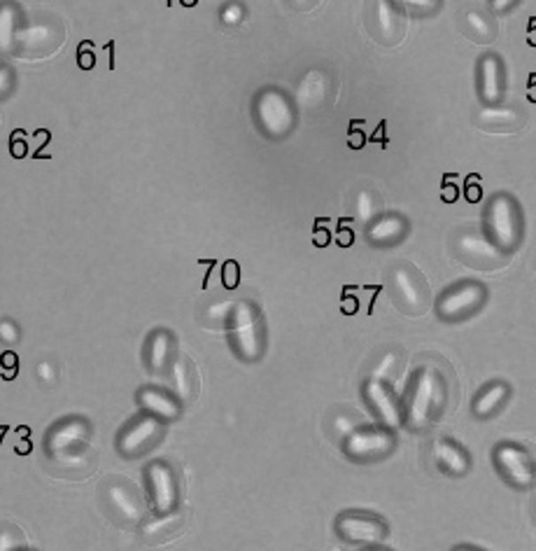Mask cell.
<instances>
[{"label": "cell", "mask_w": 536, "mask_h": 551, "mask_svg": "<svg viewBox=\"0 0 536 551\" xmlns=\"http://www.w3.org/2000/svg\"><path fill=\"white\" fill-rule=\"evenodd\" d=\"M392 295L396 307L403 308L409 315H420L427 308L429 288L420 271H415L410 264H402L392 271Z\"/></svg>", "instance_id": "obj_11"}, {"label": "cell", "mask_w": 536, "mask_h": 551, "mask_svg": "<svg viewBox=\"0 0 536 551\" xmlns=\"http://www.w3.org/2000/svg\"><path fill=\"white\" fill-rule=\"evenodd\" d=\"M476 127L483 131H497V134H513L520 131L527 122L525 113L516 108H504V105H483L473 117Z\"/></svg>", "instance_id": "obj_19"}, {"label": "cell", "mask_w": 536, "mask_h": 551, "mask_svg": "<svg viewBox=\"0 0 536 551\" xmlns=\"http://www.w3.org/2000/svg\"><path fill=\"white\" fill-rule=\"evenodd\" d=\"M479 94L483 105H499L504 97V64L492 51L479 61Z\"/></svg>", "instance_id": "obj_18"}, {"label": "cell", "mask_w": 536, "mask_h": 551, "mask_svg": "<svg viewBox=\"0 0 536 551\" xmlns=\"http://www.w3.org/2000/svg\"><path fill=\"white\" fill-rule=\"evenodd\" d=\"M108 505L117 519L124 524H141L145 519V502L142 495L134 486H128L124 481H115L108 486Z\"/></svg>", "instance_id": "obj_17"}, {"label": "cell", "mask_w": 536, "mask_h": 551, "mask_svg": "<svg viewBox=\"0 0 536 551\" xmlns=\"http://www.w3.org/2000/svg\"><path fill=\"white\" fill-rule=\"evenodd\" d=\"M523 211H520L516 197L506 192L492 194L486 208V234L490 237L492 244L497 245L504 255H511L523 241Z\"/></svg>", "instance_id": "obj_2"}, {"label": "cell", "mask_w": 536, "mask_h": 551, "mask_svg": "<svg viewBox=\"0 0 536 551\" xmlns=\"http://www.w3.org/2000/svg\"><path fill=\"white\" fill-rule=\"evenodd\" d=\"M479 175H469L466 178V201L469 204H479L480 197H483V192H480V185H479Z\"/></svg>", "instance_id": "obj_40"}, {"label": "cell", "mask_w": 536, "mask_h": 551, "mask_svg": "<svg viewBox=\"0 0 536 551\" xmlns=\"http://www.w3.org/2000/svg\"><path fill=\"white\" fill-rule=\"evenodd\" d=\"M494 468L509 486L513 488H532L536 481V461L530 451L516 442H502L492 451Z\"/></svg>", "instance_id": "obj_8"}, {"label": "cell", "mask_w": 536, "mask_h": 551, "mask_svg": "<svg viewBox=\"0 0 536 551\" xmlns=\"http://www.w3.org/2000/svg\"><path fill=\"white\" fill-rule=\"evenodd\" d=\"M520 0H490V10L492 14H506L509 10L517 5Z\"/></svg>", "instance_id": "obj_44"}, {"label": "cell", "mask_w": 536, "mask_h": 551, "mask_svg": "<svg viewBox=\"0 0 536 551\" xmlns=\"http://www.w3.org/2000/svg\"><path fill=\"white\" fill-rule=\"evenodd\" d=\"M359 127H364V122H362V120H352L350 131H348V145H350L352 150H362L366 145V136Z\"/></svg>", "instance_id": "obj_36"}, {"label": "cell", "mask_w": 536, "mask_h": 551, "mask_svg": "<svg viewBox=\"0 0 536 551\" xmlns=\"http://www.w3.org/2000/svg\"><path fill=\"white\" fill-rule=\"evenodd\" d=\"M12 157H17V159L26 157V143L21 138V134L12 136Z\"/></svg>", "instance_id": "obj_47"}, {"label": "cell", "mask_w": 536, "mask_h": 551, "mask_svg": "<svg viewBox=\"0 0 536 551\" xmlns=\"http://www.w3.org/2000/svg\"><path fill=\"white\" fill-rule=\"evenodd\" d=\"M198 0H182V5L185 7H192V5H196Z\"/></svg>", "instance_id": "obj_55"}, {"label": "cell", "mask_w": 536, "mask_h": 551, "mask_svg": "<svg viewBox=\"0 0 536 551\" xmlns=\"http://www.w3.org/2000/svg\"><path fill=\"white\" fill-rule=\"evenodd\" d=\"M238 281H241V267L238 262L229 260V262L224 264V271H222V283L226 290H236L238 288Z\"/></svg>", "instance_id": "obj_35"}, {"label": "cell", "mask_w": 536, "mask_h": 551, "mask_svg": "<svg viewBox=\"0 0 536 551\" xmlns=\"http://www.w3.org/2000/svg\"><path fill=\"white\" fill-rule=\"evenodd\" d=\"M385 127H387V124H385V122L378 124V131H376V134H373V138H371V141L383 143V148H385V145H387V138H385Z\"/></svg>", "instance_id": "obj_49"}, {"label": "cell", "mask_w": 536, "mask_h": 551, "mask_svg": "<svg viewBox=\"0 0 536 551\" xmlns=\"http://www.w3.org/2000/svg\"><path fill=\"white\" fill-rule=\"evenodd\" d=\"M406 237H409V220L403 215H394V213L378 215L376 220H371L366 225V238H369L371 245H378V248H390V245L402 244Z\"/></svg>", "instance_id": "obj_20"}, {"label": "cell", "mask_w": 536, "mask_h": 551, "mask_svg": "<svg viewBox=\"0 0 536 551\" xmlns=\"http://www.w3.org/2000/svg\"><path fill=\"white\" fill-rule=\"evenodd\" d=\"M357 428H359V423L352 416H339L336 421H333V430L339 432L341 439H345L348 435H352V432H355Z\"/></svg>", "instance_id": "obj_39"}, {"label": "cell", "mask_w": 536, "mask_h": 551, "mask_svg": "<svg viewBox=\"0 0 536 551\" xmlns=\"http://www.w3.org/2000/svg\"><path fill=\"white\" fill-rule=\"evenodd\" d=\"M509 398H511V388L504 381H492V384L483 385L479 395L473 398V416L483 418V421L492 418L494 414H499V409L504 407Z\"/></svg>", "instance_id": "obj_25"}, {"label": "cell", "mask_w": 536, "mask_h": 551, "mask_svg": "<svg viewBox=\"0 0 536 551\" xmlns=\"http://www.w3.org/2000/svg\"><path fill=\"white\" fill-rule=\"evenodd\" d=\"M147 481H149V493L157 514H168L178 505V481L172 470L164 461L152 462L147 468Z\"/></svg>", "instance_id": "obj_15"}, {"label": "cell", "mask_w": 536, "mask_h": 551, "mask_svg": "<svg viewBox=\"0 0 536 551\" xmlns=\"http://www.w3.org/2000/svg\"><path fill=\"white\" fill-rule=\"evenodd\" d=\"M357 299L355 297H343V314L345 315H352V314H357Z\"/></svg>", "instance_id": "obj_48"}, {"label": "cell", "mask_w": 536, "mask_h": 551, "mask_svg": "<svg viewBox=\"0 0 536 551\" xmlns=\"http://www.w3.org/2000/svg\"><path fill=\"white\" fill-rule=\"evenodd\" d=\"M231 346L236 355L245 362H257L266 351V325L264 315L252 301H238L234 304L229 318Z\"/></svg>", "instance_id": "obj_3"}, {"label": "cell", "mask_w": 536, "mask_h": 551, "mask_svg": "<svg viewBox=\"0 0 536 551\" xmlns=\"http://www.w3.org/2000/svg\"><path fill=\"white\" fill-rule=\"evenodd\" d=\"M336 532L355 545H378L387 538V524L369 512H343L336 519Z\"/></svg>", "instance_id": "obj_12"}, {"label": "cell", "mask_w": 536, "mask_h": 551, "mask_svg": "<svg viewBox=\"0 0 536 551\" xmlns=\"http://www.w3.org/2000/svg\"><path fill=\"white\" fill-rule=\"evenodd\" d=\"M21 26H24L21 7L14 0H3L0 3V57H14Z\"/></svg>", "instance_id": "obj_22"}, {"label": "cell", "mask_w": 536, "mask_h": 551, "mask_svg": "<svg viewBox=\"0 0 536 551\" xmlns=\"http://www.w3.org/2000/svg\"><path fill=\"white\" fill-rule=\"evenodd\" d=\"M339 244L343 245V248H348V245H352V231H348V229H341V234H339Z\"/></svg>", "instance_id": "obj_52"}, {"label": "cell", "mask_w": 536, "mask_h": 551, "mask_svg": "<svg viewBox=\"0 0 536 551\" xmlns=\"http://www.w3.org/2000/svg\"><path fill=\"white\" fill-rule=\"evenodd\" d=\"M245 17V7L241 3H229V5L222 10V24L226 26H238Z\"/></svg>", "instance_id": "obj_37"}, {"label": "cell", "mask_w": 536, "mask_h": 551, "mask_svg": "<svg viewBox=\"0 0 536 551\" xmlns=\"http://www.w3.org/2000/svg\"><path fill=\"white\" fill-rule=\"evenodd\" d=\"M464 33L480 45H490L492 40H497V24L479 10H469L464 12Z\"/></svg>", "instance_id": "obj_28"}, {"label": "cell", "mask_w": 536, "mask_h": 551, "mask_svg": "<svg viewBox=\"0 0 536 551\" xmlns=\"http://www.w3.org/2000/svg\"><path fill=\"white\" fill-rule=\"evenodd\" d=\"M371 33L378 43L392 47L399 45L406 33L403 14L392 5L390 0H376L373 12H371Z\"/></svg>", "instance_id": "obj_16"}, {"label": "cell", "mask_w": 536, "mask_h": 551, "mask_svg": "<svg viewBox=\"0 0 536 551\" xmlns=\"http://www.w3.org/2000/svg\"><path fill=\"white\" fill-rule=\"evenodd\" d=\"M432 455L436 465L450 477H464L471 470V458L464 446L455 439H436Z\"/></svg>", "instance_id": "obj_21"}, {"label": "cell", "mask_w": 536, "mask_h": 551, "mask_svg": "<svg viewBox=\"0 0 536 551\" xmlns=\"http://www.w3.org/2000/svg\"><path fill=\"white\" fill-rule=\"evenodd\" d=\"M487 288L479 281H462L443 290L436 301V315L446 322H460L486 307Z\"/></svg>", "instance_id": "obj_7"}, {"label": "cell", "mask_w": 536, "mask_h": 551, "mask_svg": "<svg viewBox=\"0 0 536 551\" xmlns=\"http://www.w3.org/2000/svg\"><path fill=\"white\" fill-rule=\"evenodd\" d=\"M364 398L385 428L394 430L403 423V402L396 398V392L392 391L387 381L369 378L364 385Z\"/></svg>", "instance_id": "obj_13"}, {"label": "cell", "mask_w": 536, "mask_h": 551, "mask_svg": "<svg viewBox=\"0 0 536 551\" xmlns=\"http://www.w3.org/2000/svg\"><path fill=\"white\" fill-rule=\"evenodd\" d=\"M453 248L457 260L476 269H494V267H502L506 260L504 252L492 244L486 231L473 229V227H466L455 234Z\"/></svg>", "instance_id": "obj_10"}, {"label": "cell", "mask_w": 536, "mask_h": 551, "mask_svg": "<svg viewBox=\"0 0 536 551\" xmlns=\"http://www.w3.org/2000/svg\"><path fill=\"white\" fill-rule=\"evenodd\" d=\"M383 211V197L376 192V190H369L364 187L362 192L357 194V201H355V213H357V220L362 225H369L371 220H376Z\"/></svg>", "instance_id": "obj_29"}, {"label": "cell", "mask_w": 536, "mask_h": 551, "mask_svg": "<svg viewBox=\"0 0 536 551\" xmlns=\"http://www.w3.org/2000/svg\"><path fill=\"white\" fill-rule=\"evenodd\" d=\"M329 89H332V80L322 71H308L301 77L299 91H296V101L301 108H322L329 98Z\"/></svg>", "instance_id": "obj_23"}, {"label": "cell", "mask_w": 536, "mask_h": 551, "mask_svg": "<svg viewBox=\"0 0 536 551\" xmlns=\"http://www.w3.org/2000/svg\"><path fill=\"white\" fill-rule=\"evenodd\" d=\"M171 384H172V392H175V398H178L180 402H189V400L196 395L198 381H196V372H194L189 358L172 360Z\"/></svg>", "instance_id": "obj_27"}, {"label": "cell", "mask_w": 536, "mask_h": 551, "mask_svg": "<svg viewBox=\"0 0 536 551\" xmlns=\"http://www.w3.org/2000/svg\"><path fill=\"white\" fill-rule=\"evenodd\" d=\"M138 402L149 416L159 418V421H175L180 416V400L172 398L171 392L159 391V388H142L138 392Z\"/></svg>", "instance_id": "obj_24"}, {"label": "cell", "mask_w": 536, "mask_h": 551, "mask_svg": "<svg viewBox=\"0 0 536 551\" xmlns=\"http://www.w3.org/2000/svg\"><path fill=\"white\" fill-rule=\"evenodd\" d=\"M527 101L536 103V73L530 77V84H527Z\"/></svg>", "instance_id": "obj_51"}, {"label": "cell", "mask_w": 536, "mask_h": 551, "mask_svg": "<svg viewBox=\"0 0 536 551\" xmlns=\"http://www.w3.org/2000/svg\"><path fill=\"white\" fill-rule=\"evenodd\" d=\"M252 115H255L257 128L268 141H282L296 127V108L292 98L278 87H266L257 94Z\"/></svg>", "instance_id": "obj_4"}, {"label": "cell", "mask_w": 536, "mask_h": 551, "mask_svg": "<svg viewBox=\"0 0 536 551\" xmlns=\"http://www.w3.org/2000/svg\"><path fill=\"white\" fill-rule=\"evenodd\" d=\"M378 551H380V549H378Z\"/></svg>", "instance_id": "obj_57"}, {"label": "cell", "mask_w": 536, "mask_h": 551, "mask_svg": "<svg viewBox=\"0 0 536 551\" xmlns=\"http://www.w3.org/2000/svg\"><path fill=\"white\" fill-rule=\"evenodd\" d=\"M161 435H164V421L147 414V416L138 418V421H134L124 430L122 437H119V451L128 455V458L142 455L159 442Z\"/></svg>", "instance_id": "obj_14"}, {"label": "cell", "mask_w": 536, "mask_h": 551, "mask_svg": "<svg viewBox=\"0 0 536 551\" xmlns=\"http://www.w3.org/2000/svg\"><path fill=\"white\" fill-rule=\"evenodd\" d=\"M457 197H460V190H457V185H453V182H448L446 180V182L440 185V199L446 201V204H455V201H457Z\"/></svg>", "instance_id": "obj_42"}, {"label": "cell", "mask_w": 536, "mask_h": 551, "mask_svg": "<svg viewBox=\"0 0 536 551\" xmlns=\"http://www.w3.org/2000/svg\"><path fill=\"white\" fill-rule=\"evenodd\" d=\"M313 241H315V245H318V248H325V245L332 241V234H329V229H322V218L318 220V227H315V231H313Z\"/></svg>", "instance_id": "obj_43"}, {"label": "cell", "mask_w": 536, "mask_h": 551, "mask_svg": "<svg viewBox=\"0 0 536 551\" xmlns=\"http://www.w3.org/2000/svg\"><path fill=\"white\" fill-rule=\"evenodd\" d=\"M396 435L392 428L376 425V428H357L343 439V454L357 462H373L394 451Z\"/></svg>", "instance_id": "obj_9"}, {"label": "cell", "mask_w": 536, "mask_h": 551, "mask_svg": "<svg viewBox=\"0 0 536 551\" xmlns=\"http://www.w3.org/2000/svg\"><path fill=\"white\" fill-rule=\"evenodd\" d=\"M527 45L536 47V17L530 21V28H527Z\"/></svg>", "instance_id": "obj_50"}, {"label": "cell", "mask_w": 536, "mask_h": 551, "mask_svg": "<svg viewBox=\"0 0 536 551\" xmlns=\"http://www.w3.org/2000/svg\"><path fill=\"white\" fill-rule=\"evenodd\" d=\"M319 0H289V7L294 12H306V10H313Z\"/></svg>", "instance_id": "obj_45"}, {"label": "cell", "mask_w": 536, "mask_h": 551, "mask_svg": "<svg viewBox=\"0 0 536 551\" xmlns=\"http://www.w3.org/2000/svg\"><path fill=\"white\" fill-rule=\"evenodd\" d=\"M399 360H402V355L396 351L383 353V358L378 360L376 365H373V369H371V378H373V381H390V378L394 376L396 367H399Z\"/></svg>", "instance_id": "obj_32"}, {"label": "cell", "mask_w": 536, "mask_h": 551, "mask_svg": "<svg viewBox=\"0 0 536 551\" xmlns=\"http://www.w3.org/2000/svg\"><path fill=\"white\" fill-rule=\"evenodd\" d=\"M453 551H483V549H479V547H471V545H460V547H455Z\"/></svg>", "instance_id": "obj_53"}, {"label": "cell", "mask_w": 536, "mask_h": 551, "mask_svg": "<svg viewBox=\"0 0 536 551\" xmlns=\"http://www.w3.org/2000/svg\"><path fill=\"white\" fill-rule=\"evenodd\" d=\"M91 428L80 418H71L51 430L47 439V451L51 461L61 468H87L91 465Z\"/></svg>", "instance_id": "obj_5"}, {"label": "cell", "mask_w": 536, "mask_h": 551, "mask_svg": "<svg viewBox=\"0 0 536 551\" xmlns=\"http://www.w3.org/2000/svg\"><path fill=\"white\" fill-rule=\"evenodd\" d=\"M448 402V384L440 369L420 367L410 381V392L403 402V423L413 430H425L440 418Z\"/></svg>", "instance_id": "obj_1"}, {"label": "cell", "mask_w": 536, "mask_h": 551, "mask_svg": "<svg viewBox=\"0 0 536 551\" xmlns=\"http://www.w3.org/2000/svg\"><path fill=\"white\" fill-rule=\"evenodd\" d=\"M19 451H21V454H28V451H31L28 442H21V446H19V444H17V454H19Z\"/></svg>", "instance_id": "obj_54"}, {"label": "cell", "mask_w": 536, "mask_h": 551, "mask_svg": "<svg viewBox=\"0 0 536 551\" xmlns=\"http://www.w3.org/2000/svg\"><path fill=\"white\" fill-rule=\"evenodd\" d=\"M3 365H5V369H10V372H7V378H14V369L19 365V360H17V355H14L12 351H10L3 355Z\"/></svg>", "instance_id": "obj_46"}, {"label": "cell", "mask_w": 536, "mask_h": 551, "mask_svg": "<svg viewBox=\"0 0 536 551\" xmlns=\"http://www.w3.org/2000/svg\"><path fill=\"white\" fill-rule=\"evenodd\" d=\"M180 524H182V521H180V514L172 512L161 514L159 519L149 521V524L142 528V535H145L147 539H166L171 538L172 532H178Z\"/></svg>", "instance_id": "obj_30"}, {"label": "cell", "mask_w": 536, "mask_h": 551, "mask_svg": "<svg viewBox=\"0 0 536 551\" xmlns=\"http://www.w3.org/2000/svg\"><path fill=\"white\" fill-rule=\"evenodd\" d=\"M390 3L399 12L410 17H432L443 5V0H390Z\"/></svg>", "instance_id": "obj_31"}, {"label": "cell", "mask_w": 536, "mask_h": 551, "mask_svg": "<svg viewBox=\"0 0 536 551\" xmlns=\"http://www.w3.org/2000/svg\"><path fill=\"white\" fill-rule=\"evenodd\" d=\"M65 43V26L57 17H40L35 21H26L17 38L14 57L40 61V58L54 57Z\"/></svg>", "instance_id": "obj_6"}, {"label": "cell", "mask_w": 536, "mask_h": 551, "mask_svg": "<svg viewBox=\"0 0 536 551\" xmlns=\"http://www.w3.org/2000/svg\"><path fill=\"white\" fill-rule=\"evenodd\" d=\"M91 50V43L89 40H84L82 45H80V54H77V64L82 71H91L94 66H96V57H94V51Z\"/></svg>", "instance_id": "obj_38"}, {"label": "cell", "mask_w": 536, "mask_h": 551, "mask_svg": "<svg viewBox=\"0 0 536 551\" xmlns=\"http://www.w3.org/2000/svg\"><path fill=\"white\" fill-rule=\"evenodd\" d=\"M0 339L7 341V344H14V341H19V327L14 325L10 321H3L0 322Z\"/></svg>", "instance_id": "obj_41"}, {"label": "cell", "mask_w": 536, "mask_h": 551, "mask_svg": "<svg viewBox=\"0 0 536 551\" xmlns=\"http://www.w3.org/2000/svg\"><path fill=\"white\" fill-rule=\"evenodd\" d=\"M0 122H3V115H0Z\"/></svg>", "instance_id": "obj_56"}, {"label": "cell", "mask_w": 536, "mask_h": 551, "mask_svg": "<svg viewBox=\"0 0 536 551\" xmlns=\"http://www.w3.org/2000/svg\"><path fill=\"white\" fill-rule=\"evenodd\" d=\"M14 89H17V73L10 66H0V103L12 97Z\"/></svg>", "instance_id": "obj_34"}, {"label": "cell", "mask_w": 536, "mask_h": 551, "mask_svg": "<svg viewBox=\"0 0 536 551\" xmlns=\"http://www.w3.org/2000/svg\"><path fill=\"white\" fill-rule=\"evenodd\" d=\"M172 351H175V341L171 332L166 330H157V332L147 339V367L152 372H164L168 365H172Z\"/></svg>", "instance_id": "obj_26"}, {"label": "cell", "mask_w": 536, "mask_h": 551, "mask_svg": "<svg viewBox=\"0 0 536 551\" xmlns=\"http://www.w3.org/2000/svg\"><path fill=\"white\" fill-rule=\"evenodd\" d=\"M21 545H24L21 531L12 526H5L0 531V551H19Z\"/></svg>", "instance_id": "obj_33"}]
</instances>
